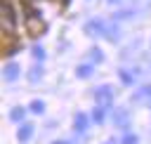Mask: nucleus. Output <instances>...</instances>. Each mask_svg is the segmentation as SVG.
<instances>
[{
	"label": "nucleus",
	"mask_w": 151,
	"mask_h": 144,
	"mask_svg": "<svg viewBox=\"0 0 151 144\" xmlns=\"http://www.w3.org/2000/svg\"><path fill=\"white\" fill-rule=\"evenodd\" d=\"M0 21H2V31H5V33H12V31H14V26H17V14H14V7H12L9 2H2Z\"/></svg>",
	"instance_id": "1"
},
{
	"label": "nucleus",
	"mask_w": 151,
	"mask_h": 144,
	"mask_svg": "<svg viewBox=\"0 0 151 144\" xmlns=\"http://www.w3.org/2000/svg\"><path fill=\"white\" fill-rule=\"evenodd\" d=\"M26 28H28L31 35H40V33H45V21L40 19V14H38L35 9H28V14H26Z\"/></svg>",
	"instance_id": "2"
},
{
	"label": "nucleus",
	"mask_w": 151,
	"mask_h": 144,
	"mask_svg": "<svg viewBox=\"0 0 151 144\" xmlns=\"http://www.w3.org/2000/svg\"><path fill=\"white\" fill-rule=\"evenodd\" d=\"M111 104H113V92H111V87H109V85L99 87V90H97V106L109 109Z\"/></svg>",
	"instance_id": "3"
},
{
	"label": "nucleus",
	"mask_w": 151,
	"mask_h": 144,
	"mask_svg": "<svg viewBox=\"0 0 151 144\" xmlns=\"http://www.w3.org/2000/svg\"><path fill=\"white\" fill-rule=\"evenodd\" d=\"M19 73H21V66H19V64L9 61V64L5 66V80H9V83H12V80H17V78H19Z\"/></svg>",
	"instance_id": "4"
},
{
	"label": "nucleus",
	"mask_w": 151,
	"mask_h": 144,
	"mask_svg": "<svg viewBox=\"0 0 151 144\" xmlns=\"http://www.w3.org/2000/svg\"><path fill=\"white\" fill-rule=\"evenodd\" d=\"M31 135H33V125H31V123H24V125L19 127V142H28Z\"/></svg>",
	"instance_id": "5"
},
{
	"label": "nucleus",
	"mask_w": 151,
	"mask_h": 144,
	"mask_svg": "<svg viewBox=\"0 0 151 144\" xmlns=\"http://www.w3.org/2000/svg\"><path fill=\"white\" fill-rule=\"evenodd\" d=\"M87 33H104V24L101 21H87Z\"/></svg>",
	"instance_id": "6"
},
{
	"label": "nucleus",
	"mask_w": 151,
	"mask_h": 144,
	"mask_svg": "<svg viewBox=\"0 0 151 144\" xmlns=\"http://www.w3.org/2000/svg\"><path fill=\"white\" fill-rule=\"evenodd\" d=\"M76 73H78V78H90V76H92V66H90V64H80V66L76 68Z\"/></svg>",
	"instance_id": "7"
},
{
	"label": "nucleus",
	"mask_w": 151,
	"mask_h": 144,
	"mask_svg": "<svg viewBox=\"0 0 151 144\" xmlns=\"http://www.w3.org/2000/svg\"><path fill=\"white\" fill-rule=\"evenodd\" d=\"M24 116H26V111H24L21 106H17V109H12V111H9V118H12L14 123H19V120H24Z\"/></svg>",
	"instance_id": "8"
},
{
	"label": "nucleus",
	"mask_w": 151,
	"mask_h": 144,
	"mask_svg": "<svg viewBox=\"0 0 151 144\" xmlns=\"http://www.w3.org/2000/svg\"><path fill=\"white\" fill-rule=\"evenodd\" d=\"M85 127H87V116H85V113H78V116H76V130L83 132Z\"/></svg>",
	"instance_id": "9"
},
{
	"label": "nucleus",
	"mask_w": 151,
	"mask_h": 144,
	"mask_svg": "<svg viewBox=\"0 0 151 144\" xmlns=\"http://www.w3.org/2000/svg\"><path fill=\"white\" fill-rule=\"evenodd\" d=\"M104 111L106 109H101V106H97L94 111H92V118H94V123L99 125V123H104Z\"/></svg>",
	"instance_id": "10"
},
{
	"label": "nucleus",
	"mask_w": 151,
	"mask_h": 144,
	"mask_svg": "<svg viewBox=\"0 0 151 144\" xmlns=\"http://www.w3.org/2000/svg\"><path fill=\"white\" fill-rule=\"evenodd\" d=\"M31 111H33V113H42V111H45V104H42L40 99H33V102H31Z\"/></svg>",
	"instance_id": "11"
},
{
	"label": "nucleus",
	"mask_w": 151,
	"mask_h": 144,
	"mask_svg": "<svg viewBox=\"0 0 151 144\" xmlns=\"http://www.w3.org/2000/svg\"><path fill=\"white\" fill-rule=\"evenodd\" d=\"M40 76H42V71H40V68H38V66H35V68H33V71H31V73H28V80H31V83H35V80H38V78H40Z\"/></svg>",
	"instance_id": "12"
},
{
	"label": "nucleus",
	"mask_w": 151,
	"mask_h": 144,
	"mask_svg": "<svg viewBox=\"0 0 151 144\" xmlns=\"http://www.w3.org/2000/svg\"><path fill=\"white\" fill-rule=\"evenodd\" d=\"M123 144H137V135H132V132H127V135L123 137Z\"/></svg>",
	"instance_id": "13"
},
{
	"label": "nucleus",
	"mask_w": 151,
	"mask_h": 144,
	"mask_svg": "<svg viewBox=\"0 0 151 144\" xmlns=\"http://www.w3.org/2000/svg\"><path fill=\"white\" fill-rule=\"evenodd\" d=\"M33 57L42 61V59H45V50H42V47H33Z\"/></svg>",
	"instance_id": "14"
},
{
	"label": "nucleus",
	"mask_w": 151,
	"mask_h": 144,
	"mask_svg": "<svg viewBox=\"0 0 151 144\" xmlns=\"http://www.w3.org/2000/svg\"><path fill=\"white\" fill-rule=\"evenodd\" d=\"M120 80H123V83H127V85H130V83H132V76H130V73H127V71H120Z\"/></svg>",
	"instance_id": "15"
},
{
	"label": "nucleus",
	"mask_w": 151,
	"mask_h": 144,
	"mask_svg": "<svg viewBox=\"0 0 151 144\" xmlns=\"http://www.w3.org/2000/svg\"><path fill=\"white\" fill-rule=\"evenodd\" d=\"M92 59H94V61H101V59H104V54H101L99 50H92Z\"/></svg>",
	"instance_id": "16"
},
{
	"label": "nucleus",
	"mask_w": 151,
	"mask_h": 144,
	"mask_svg": "<svg viewBox=\"0 0 151 144\" xmlns=\"http://www.w3.org/2000/svg\"><path fill=\"white\" fill-rule=\"evenodd\" d=\"M54 144H68V142H54Z\"/></svg>",
	"instance_id": "17"
},
{
	"label": "nucleus",
	"mask_w": 151,
	"mask_h": 144,
	"mask_svg": "<svg viewBox=\"0 0 151 144\" xmlns=\"http://www.w3.org/2000/svg\"><path fill=\"white\" fill-rule=\"evenodd\" d=\"M109 2H118V0H109Z\"/></svg>",
	"instance_id": "18"
}]
</instances>
